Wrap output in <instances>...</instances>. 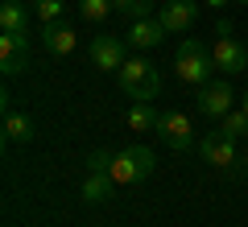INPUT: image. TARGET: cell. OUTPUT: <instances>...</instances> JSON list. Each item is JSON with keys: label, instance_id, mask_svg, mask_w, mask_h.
Returning <instances> with one entry per match:
<instances>
[{"label": "cell", "instance_id": "9c48e42d", "mask_svg": "<svg viewBox=\"0 0 248 227\" xmlns=\"http://www.w3.org/2000/svg\"><path fill=\"white\" fill-rule=\"evenodd\" d=\"M124 42L116 33H99L95 42H91V66L95 70H120L124 66Z\"/></svg>", "mask_w": 248, "mask_h": 227}, {"label": "cell", "instance_id": "d4e9b609", "mask_svg": "<svg viewBox=\"0 0 248 227\" xmlns=\"http://www.w3.org/2000/svg\"><path fill=\"white\" fill-rule=\"evenodd\" d=\"M236 4H248V0H236Z\"/></svg>", "mask_w": 248, "mask_h": 227}, {"label": "cell", "instance_id": "277c9868", "mask_svg": "<svg viewBox=\"0 0 248 227\" xmlns=\"http://www.w3.org/2000/svg\"><path fill=\"white\" fill-rule=\"evenodd\" d=\"M157 136L166 140L170 149H190V145H199L195 140V124H190V116L186 112H178V107H170V112H161V120H157Z\"/></svg>", "mask_w": 248, "mask_h": 227}, {"label": "cell", "instance_id": "cb8c5ba5", "mask_svg": "<svg viewBox=\"0 0 248 227\" xmlns=\"http://www.w3.org/2000/svg\"><path fill=\"white\" fill-rule=\"evenodd\" d=\"M244 157H248V140H244Z\"/></svg>", "mask_w": 248, "mask_h": 227}, {"label": "cell", "instance_id": "3957f363", "mask_svg": "<svg viewBox=\"0 0 248 227\" xmlns=\"http://www.w3.org/2000/svg\"><path fill=\"white\" fill-rule=\"evenodd\" d=\"M153 153L145 145H128L124 153H116V161H112V178H116V186H137V182H145V178L153 174Z\"/></svg>", "mask_w": 248, "mask_h": 227}, {"label": "cell", "instance_id": "52a82bcc", "mask_svg": "<svg viewBox=\"0 0 248 227\" xmlns=\"http://www.w3.org/2000/svg\"><path fill=\"white\" fill-rule=\"evenodd\" d=\"M211 58H215V66L223 70V75H240V70H248V45L240 42V37H215V45H211Z\"/></svg>", "mask_w": 248, "mask_h": 227}, {"label": "cell", "instance_id": "8992f818", "mask_svg": "<svg viewBox=\"0 0 248 227\" xmlns=\"http://www.w3.org/2000/svg\"><path fill=\"white\" fill-rule=\"evenodd\" d=\"M0 70L9 79L29 70V33H0Z\"/></svg>", "mask_w": 248, "mask_h": 227}, {"label": "cell", "instance_id": "30bf717a", "mask_svg": "<svg viewBox=\"0 0 248 227\" xmlns=\"http://www.w3.org/2000/svg\"><path fill=\"white\" fill-rule=\"evenodd\" d=\"M232 99H236V95H232L228 83H207V87H199V112L223 120V116L232 112Z\"/></svg>", "mask_w": 248, "mask_h": 227}, {"label": "cell", "instance_id": "2e32d148", "mask_svg": "<svg viewBox=\"0 0 248 227\" xmlns=\"http://www.w3.org/2000/svg\"><path fill=\"white\" fill-rule=\"evenodd\" d=\"M157 120H161V112L153 104H133L128 107V128L133 132H157Z\"/></svg>", "mask_w": 248, "mask_h": 227}, {"label": "cell", "instance_id": "6da1fadb", "mask_svg": "<svg viewBox=\"0 0 248 227\" xmlns=\"http://www.w3.org/2000/svg\"><path fill=\"white\" fill-rule=\"evenodd\" d=\"M116 79H120L124 95H133V104H153L157 91H161V70L153 66L149 58H128L116 70Z\"/></svg>", "mask_w": 248, "mask_h": 227}, {"label": "cell", "instance_id": "8fae6325", "mask_svg": "<svg viewBox=\"0 0 248 227\" xmlns=\"http://www.w3.org/2000/svg\"><path fill=\"white\" fill-rule=\"evenodd\" d=\"M42 45L50 54H58V58H66L75 50V29L66 21H50V25H42Z\"/></svg>", "mask_w": 248, "mask_h": 227}, {"label": "cell", "instance_id": "e0dca14e", "mask_svg": "<svg viewBox=\"0 0 248 227\" xmlns=\"http://www.w3.org/2000/svg\"><path fill=\"white\" fill-rule=\"evenodd\" d=\"M219 132L232 136V140H248V112L244 107H232V112L219 120Z\"/></svg>", "mask_w": 248, "mask_h": 227}, {"label": "cell", "instance_id": "603a6c76", "mask_svg": "<svg viewBox=\"0 0 248 227\" xmlns=\"http://www.w3.org/2000/svg\"><path fill=\"white\" fill-rule=\"evenodd\" d=\"M240 107H244V112H248V95H244V104H240Z\"/></svg>", "mask_w": 248, "mask_h": 227}, {"label": "cell", "instance_id": "5b68a950", "mask_svg": "<svg viewBox=\"0 0 248 227\" xmlns=\"http://www.w3.org/2000/svg\"><path fill=\"white\" fill-rule=\"evenodd\" d=\"M199 157H203L207 166H215V169L228 174V169L236 166V140L215 128V132H207V136H199Z\"/></svg>", "mask_w": 248, "mask_h": 227}, {"label": "cell", "instance_id": "5bb4252c", "mask_svg": "<svg viewBox=\"0 0 248 227\" xmlns=\"http://www.w3.org/2000/svg\"><path fill=\"white\" fill-rule=\"evenodd\" d=\"M33 140V120L21 112H4V145H29Z\"/></svg>", "mask_w": 248, "mask_h": 227}, {"label": "cell", "instance_id": "ffe728a7", "mask_svg": "<svg viewBox=\"0 0 248 227\" xmlns=\"http://www.w3.org/2000/svg\"><path fill=\"white\" fill-rule=\"evenodd\" d=\"M79 13H83L87 21H95V25H99L108 13H116V4H112V0H79Z\"/></svg>", "mask_w": 248, "mask_h": 227}, {"label": "cell", "instance_id": "7402d4cb", "mask_svg": "<svg viewBox=\"0 0 248 227\" xmlns=\"http://www.w3.org/2000/svg\"><path fill=\"white\" fill-rule=\"evenodd\" d=\"M207 4H215V9H223V4H228V0H207Z\"/></svg>", "mask_w": 248, "mask_h": 227}, {"label": "cell", "instance_id": "4fadbf2b", "mask_svg": "<svg viewBox=\"0 0 248 227\" xmlns=\"http://www.w3.org/2000/svg\"><path fill=\"white\" fill-rule=\"evenodd\" d=\"M128 45H137V50H149V45H157L161 37H166V29H161V21H133V29H128Z\"/></svg>", "mask_w": 248, "mask_h": 227}, {"label": "cell", "instance_id": "d6986e66", "mask_svg": "<svg viewBox=\"0 0 248 227\" xmlns=\"http://www.w3.org/2000/svg\"><path fill=\"white\" fill-rule=\"evenodd\" d=\"M62 9H66V0H33V13L42 25H50V21H62Z\"/></svg>", "mask_w": 248, "mask_h": 227}, {"label": "cell", "instance_id": "7a4b0ae2", "mask_svg": "<svg viewBox=\"0 0 248 227\" xmlns=\"http://www.w3.org/2000/svg\"><path fill=\"white\" fill-rule=\"evenodd\" d=\"M174 66H178V79H182V83H190V87H207V83H211V70H215V58H211V50H207L199 37H186V42L178 45Z\"/></svg>", "mask_w": 248, "mask_h": 227}, {"label": "cell", "instance_id": "ba28073f", "mask_svg": "<svg viewBox=\"0 0 248 227\" xmlns=\"http://www.w3.org/2000/svg\"><path fill=\"white\" fill-rule=\"evenodd\" d=\"M195 17H199L195 0H166V4L157 9V21H161L166 33H186V29L195 25Z\"/></svg>", "mask_w": 248, "mask_h": 227}, {"label": "cell", "instance_id": "9a60e30c", "mask_svg": "<svg viewBox=\"0 0 248 227\" xmlns=\"http://www.w3.org/2000/svg\"><path fill=\"white\" fill-rule=\"evenodd\" d=\"M0 29L4 33H29V13L21 0H4L0 4Z\"/></svg>", "mask_w": 248, "mask_h": 227}, {"label": "cell", "instance_id": "ac0fdd59", "mask_svg": "<svg viewBox=\"0 0 248 227\" xmlns=\"http://www.w3.org/2000/svg\"><path fill=\"white\" fill-rule=\"evenodd\" d=\"M112 4H116V13L128 17V21H145L153 13V0H112Z\"/></svg>", "mask_w": 248, "mask_h": 227}, {"label": "cell", "instance_id": "7c38bea8", "mask_svg": "<svg viewBox=\"0 0 248 227\" xmlns=\"http://www.w3.org/2000/svg\"><path fill=\"white\" fill-rule=\"evenodd\" d=\"M112 194H116V178H112V174H95V169H87V178H83V198H87L91 207H104Z\"/></svg>", "mask_w": 248, "mask_h": 227}, {"label": "cell", "instance_id": "44dd1931", "mask_svg": "<svg viewBox=\"0 0 248 227\" xmlns=\"http://www.w3.org/2000/svg\"><path fill=\"white\" fill-rule=\"evenodd\" d=\"M112 153L108 149H91V157H87V169H95V174H112Z\"/></svg>", "mask_w": 248, "mask_h": 227}]
</instances>
